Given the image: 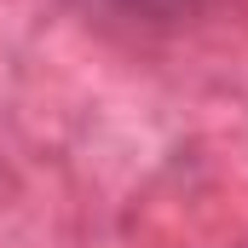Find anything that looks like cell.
<instances>
[{
    "label": "cell",
    "mask_w": 248,
    "mask_h": 248,
    "mask_svg": "<svg viewBox=\"0 0 248 248\" xmlns=\"http://www.w3.org/2000/svg\"><path fill=\"white\" fill-rule=\"evenodd\" d=\"M122 6H139V12H173L179 0H122Z\"/></svg>",
    "instance_id": "obj_1"
}]
</instances>
